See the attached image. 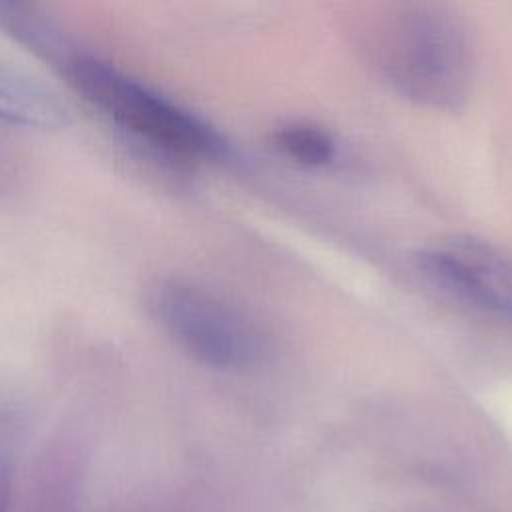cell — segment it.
Instances as JSON below:
<instances>
[{
	"label": "cell",
	"instance_id": "cell-1",
	"mask_svg": "<svg viewBox=\"0 0 512 512\" xmlns=\"http://www.w3.org/2000/svg\"><path fill=\"white\" fill-rule=\"evenodd\" d=\"M58 68L90 106L150 150L178 160L226 154L214 126L116 64L74 48Z\"/></svg>",
	"mask_w": 512,
	"mask_h": 512
},
{
	"label": "cell",
	"instance_id": "cell-2",
	"mask_svg": "<svg viewBox=\"0 0 512 512\" xmlns=\"http://www.w3.org/2000/svg\"><path fill=\"white\" fill-rule=\"evenodd\" d=\"M380 68L394 90L410 102L432 110H456L468 100L474 80L468 28L444 4H406L382 30Z\"/></svg>",
	"mask_w": 512,
	"mask_h": 512
},
{
	"label": "cell",
	"instance_id": "cell-3",
	"mask_svg": "<svg viewBox=\"0 0 512 512\" xmlns=\"http://www.w3.org/2000/svg\"><path fill=\"white\" fill-rule=\"evenodd\" d=\"M148 310L184 354L208 368H246L264 352L260 326L228 298L194 280H158L148 292Z\"/></svg>",
	"mask_w": 512,
	"mask_h": 512
},
{
	"label": "cell",
	"instance_id": "cell-4",
	"mask_svg": "<svg viewBox=\"0 0 512 512\" xmlns=\"http://www.w3.org/2000/svg\"><path fill=\"white\" fill-rule=\"evenodd\" d=\"M416 266L452 298L512 322V256L502 248L458 236L422 250Z\"/></svg>",
	"mask_w": 512,
	"mask_h": 512
},
{
	"label": "cell",
	"instance_id": "cell-5",
	"mask_svg": "<svg viewBox=\"0 0 512 512\" xmlns=\"http://www.w3.org/2000/svg\"><path fill=\"white\" fill-rule=\"evenodd\" d=\"M0 120L30 130H62L70 118L48 86L0 58Z\"/></svg>",
	"mask_w": 512,
	"mask_h": 512
},
{
	"label": "cell",
	"instance_id": "cell-6",
	"mask_svg": "<svg viewBox=\"0 0 512 512\" xmlns=\"http://www.w3.org/2000/svg\"><path fill=\"white\" fill-rule=\"evenodd\" d=\"M0 28L10 38L56 66H60L76 48L52 20L28 4L0 0Z\"/></svg>",
	"mask_w": 512,
	"mask_h": 512
},
{
	"label": "cell",
	"instance_id": "cell-7",
	"mask_svg": "<svg viewBox=\"0 0 512 512\" xmlns=\"http://www.w3.org/2000/svg\"><path fill=\"white\" fill-rule=\"evenodd\" d=\"M274 146L290 160L304 166H324L336 154L332 136L310 122H290L274 130Z\"/></svg>",
	"mask_w": 512,
	"mask_h": 512
},
{
	"label": "cell",
	"instance_id": "cell-8",
	"mask_svg": "<svg viewBox=\"0 0 512 512\" xmlns=\"http://www.w3.org/2000/svg\"><path fill=\"white\" fill-rule=\"evenodd\" d=\"M12 486V462H10V444L6 434V424L0 422V512L8 510Z\"/></svg>",
	"mask_w": 512,
	"mask_h": 512
}]
</instances>
